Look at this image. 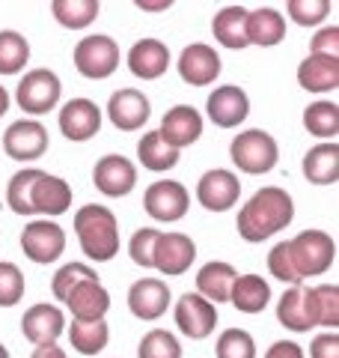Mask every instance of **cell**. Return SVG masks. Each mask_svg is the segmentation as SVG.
Here are the masks:
<instances>
[{
    "label": "cell",
    "instance_id": "obj_46",
    "mask_svg": "<svg viewBox=\"0 0 339 358\" xmlns=\"http://www.w3.org/2000/svg\"><path fill=\"white\" fill-rule=\"evenodd\" d=\"M310 358H339V334L324 331V334H319V338H312Z\"/></svg>",
    "mask_w": 339,
    "mask_h": 358
},
{
    "label": "cell",
    "instance_id": "obj_6",
    "mask_svg": "<svg viewBox=\"0 0 339 358\" xmlns=\"http://www.w3.org/2000/svg\"><path fill=\"white\" fill-rule=\"evenodd\" d=\"M63 84L51 69H30L27 75H21V84L15 90V102L18 108L30 117H45L48 110L60 105Z\"/></svg>",
    "mask_w": 339,
    "mask_h": 358
},
{
    "label": "cell",
    "instance_id": "obj_37",
    "mask_svg": "<svg viewBox=\"0 0 339 358\" xmlns=\"http://www.w3.org/2000/svg\"><path fill=\"white\" fill-rule=\"evenodd\" d=\"M84 281H98L96 268L86 266V263H66V266L56 268V275H54V281H51V293H54V299H60L63 305H66L69 293H72L77 284H84Z\"/></svg>",
    "mask_w": 339,
    "mask_h": 358
},
{
    "label": "cell",
    "instance_id": "obj_13",
    "mask_svg": "<svg viewBox=\"0 0 339 358\" xmlns=\"http://www.w3.org/2000/svg\"><path fill=\"white\" fill-rule=\"evenodd\" d=\"M241 197V179L226 167L206 171L197 185V200L209 212H229Z\"/></svg>",
    "mask_w": 339,
    "mask_h": 358
},
{
    "label": "cell",
    "instance_id": "obj_10",
    "mask_svg": "<svg viewBox=\"0 0 339 358\" xmlns=\"http://www.w3.org/2000/svg\"><path fill=\"white\" fill-rule=\"evenodd\" d=\"M93 185L105 197H126L137 185V167L126 155H101L93 167Z\"/></svg>",
    "mask_w": 339,
    "mask_h": 358
},
{
    "label": "cell",
    "instance_id": "obj_11",
    "mask_svg": "<svg viewBox=\"0 0 339 358\" xmlns=\"http://www.w3.org/2000/svg\"><path fill=\"white\" fill-rule=\"evenodd\" d=\"M48 129L39 120H15L3 131V150L15 162H36L48 150Z\"/></svg>",
    "mask_w": 339,
    "mask_h": 358
},
{
    "label": "cell",
    "instance_id": "obj_23",
    "mask_svg": "<svg viewBox=\"0 0 339 358\" xmlns=\"http://www.w3.org/2000/svg\"><path fill=\"white\" fill-rule=\"evenodd\" d=\"M298 84L307 93H333L339 87V57L307 54L298 66Z\"/></svg>",
    "mask_w": 339,
    "mask_h": 358
},
{
    "label": "cell",
    "instance_id": "obj_36",
    "mask_svg": "<svg viewBox=\"0 0 339 358\" xmlns=\"http://www.w3.org/2000/svg\"><path fill=\"white\" fill-rule=\"evenodd\" d=\"M30 60V42L18 30H0V75H18Z\"/></svg>",
    "mask_w": 339,
    "mask_h": 358
},
{
    "label": "cell",
    "instance_id": "obj_27",
    "mask_svg": "<svg viewBox=\"0 0 339 358\" xmlns=\"http://www.w3.org/2000/svg\"><path fill=\"white\" fill-rule=\"evenodd\" d=\"M66 305L75 320H105L110 310V293L101 287V281H84L69 293Z\"/></svg>",
    "mask_w": 339,
    "mask_h": 358
},
{
    "label": "cell",
    "instance_id": "obj_38",
    "mask_svg": "<svg viewBox=\"0 0 339 358\" xmlns=\"http://www.w3.org/2000/svg\"><path fill=\"white\" fill-rule=\"evenodd\" d=\"M39 176V167H27V171H18L13 179H9V188H6V203L15 215H33V203H30V194H33V182Z\"/></svg>",
    "mask_w": 339,
    "mask_h": 358
},
{
    "label": "cell",
    "instance_id": "obj_48",
    "mask_svg": "<svg viewBox=\"0 0 339 358\" xmlns=\"http://www.w3.org/2000/svg\"><path fill=\"white\" fill-rule=\"evenodd\" d=\"M30 358H69V355H66V350H63V346L48 343V346H36V350H33V355H30Z\"/></svg>",
    "mask_w": 339,
    "mask_h": 358
},
{
    "label": "cell",
    "instance_id": "obj_41",
    "mask_svg": "<svg viewBox=\"0 0 339 358\" xmlns=\"http://www.w3.org/2000/svg\"><path fill=\"white\" fill-rule=\"evenodd\" d=\"M286 13L292 15V21L301 27H315L322 24L331 13V0H289Z\"/></svg>",
    "mask_w": 339,
    "mask_h": 358
},
{
    "label": "cell",
    "instance_id": "obj_22",
    "mask_svg": "<svg viewBox=\"0 0 339 358\" xmlns=\"http://www.w3.org/2000/svg\"><path fill=\"white\" fill-rule=\"evenodd\" d=\"M128 69L140 81H158L170 69V48L161 39H152V36L134 42L128 51Z\"/></svg>",
    "mask_w": 339,
    "mask_h": 358
},
{
    "label": "cell",
    "instance_id": "obj_14",
    "mask_svg": "<svg viewBox=\"0 0 339 358\" xmlns=\"http://www.w3.org/2000/svg\"><path fill=\"white\" fill-rule=\"evenodd\" d=\"M176 326L190 341H206L218 326V308L199 293H185L176 301Z\"/></svg>",
    "mask_w": 339,
    "mask_h": 358
},
{
    "label": "cell",
    "instance_id": "obj_31",
    "mask_svg": "<svg viewBox=\"0 0 339 358\" xmlns=\"http://www.w3.org/2000/svg\"><path fill=\"white\" fill-rule=\"evenodd\" d=\"M137 155H140V164L152 173H164V171H173L179 164V150H173L170 143L161 138L158 131H146L140 143H137Z\"/></svg>",
    "mask_w": 339,
    "mask_h": 358
},
{
    "label": "cell",
    "instance_id": "obj_47",
    "mask_svg": "<svg viewBox=\"0 0 339 358\" xmlns=\"http://www.w3.org/2000/svg\"><path fill=\"white\" fill-rule=\"evenodd\" d=\"M265 358H307V355H303V350L295 341H277L268 346Z\"/></svg>",
    "mask_w": 339,
    "mask_h": 358
},
{
    "label": "cell",
    "instance_id": "obj_40",
    "mask_svg": "<svg viewBox=\"0 0 339 358\" xmlns=\"http://www.w3.org/2000/svg\"><path fill=\"white\" fill-rule=\"evenodd\" d=\"M214 352H218V358H256V341L244 329H226L218 338Z\"/></svg>",
    "mask_w": 339,
    "mask_h": 358
},
{
    "label": "cell",
    "instance_id": "obj_50",
    "mask_svg": "<svg viewBox=\"0 0 339 358\" xmlns=\"http://www.w3.org/2000/svg\"><path fill=\"white\" fill-rule=\"evenodd\" d=\"M6 110H9V93H6V87L0 84V117H3Z\"/></svg>",
    "mask_w": 339,
    "mask_h": 358
},
{
    "label": "cell",
    "instance_id": "obj_29",
    "mask_svg": "<svg viewBox=\"0 0 339 358\" xmlns=\"http://www.w3.org/2000/svg\"><path fill=\"white\" fill-rule=\"evenodd\" d=\"M239 278L235 266L223 263V260H211L197 272V293L202 299H209L211 305H220V301H229V287Z\"/></svg>",
    "mask_w": 339,
    "mask_h": 358
},
{
    "label": "cell",
    "instance_id": "obj_9",
    "mask_svg": "<svg viewBox=\"0 0 339 358\" xmlns=\"http://www.w3.org/2000/svg\"><path fill=\"white\" fill-rule=\"evenodd\" d=\"M197 260V245L190 236H185V233H161L155 242V251H152V268H158L161 275H185L190 266H194Z\"/></svg>",
    "mask_w": 339,
    "mask_h": 358
},
{
    "label": "cell",
    "instance_id": "obj_24",
    "mask_svg": "<svg viewBox=\"0 0 339 358\" xmlns=\"http://www.w3.org/2000/svg\"><path fill=\"white\" fill-rule=\"evenodd\" d=\"M303 176L312 185H336L339 182V143L322 141L303 155Z\"/></svg>",
    "mask_w": 339,
    "mask_h": 358
},
{
    "label": "cell",
    "instance_id": "obj_20",
    "mask_svg": "<svg viewBox=\"0 0 339 358\" xmlns=\"http://www.w3.org/2000/svg\"><path fill=\"white\" fill-rule=\"evenodd\" d=\"M30 203H33V215H48V218L63 215L72 206V185L60 176L39 171L36 182H33Z\"/></svg>",
    "mask_w": 339,
    "mask_h": 358
},
{
    "label": "cell",
    "instance_id": "obj_7",
    "mask_svg": "<svg viewBox=\"0 0 339 358\" xmlns=\"http://www.w3.org/2000/svg\"><path fill=\"white\" fill-rule=\"evenodd\" d=\"M21 251L27 260L48 266L66 251V230L51 218H36L21 230Z\"/></svg>",
    "mask_w": 339,
    "mask_h": 358
},
{
    "label": "cell",
    "instance_id": "obj_35",
    "mask_svg": "<svg viewBox=\"0 0 339 358\" xmlns=\"http://www.w3.org/2000/svg\"><path fill=\"white\" fill-rule=\"evenodd\" d=\"M277 320H280L282 329L298 331V334L312 329V322L307 317V308H303V287H292V289H286V293L280 296V301H277Z\"/></svg>",
    "mask_w": 339,
    "mask_h": 358
},
{
    "label": "cell",
    "instance_id": "obj_30",
    "mask_svg": "<svg viewBox=\"0 0 339 358\" xmlns=\"http://www.w3.org/2000/svg\"><path fill=\"white\" fill-rule=\"evenodd\" d=\"M229 301L241 313H262L271 301V287L259 275H239L229 287Z\"/></svg>",
    "mask_w": 339,
    "mask_h": 358
},
{
    "label": "cell",
    "instance_id": "obj_5",
    "mask_svg": "<svg viewBox=\"0 0 339 358\" xmlns=\"http://www.w3.org/2000/svg\"><path fill=\"white\" fill-rule=\"evenodd\" d=\"M75 69L89 81H105L119 69V45L107 33H93L75 45Z\"/></svg>",
    "mask_w": 339,
    "mask_h": 358
},
{
    "label": "cell",
    "instance_id": "obj_39",
    "mask_svg": "<svg viewBox=\"0 0 339 358\" xmlns=\"http://www.w3.org/2000/svg\"><path fill=\"white\" fill-rule=\"evenodd\" d=\"M137 358H182V343H179L173 331L152 329L143 334L137 346Z\"/></svg>",
    "mask_w": 339,
    "mask_h": 358
},
{
    "label": "cell",
    "instance_id": "obj_42",
    "mask_svg": "<svg viewBox=\"0 0 339 358\" xmlns=\"http://www.w3.org/2000/svg\"><path fill=\"white\" fill-rule=\"evenodd\" d=\"M24 299V272L15 263H0V308H15Z\"/></svg>",
    "mask_w": 339,
    "mask_h": 358
},
{
    "label": "cell",
    "instance_id": "obj_8",
    "mask_svg": "<svg viewBox=\"0 0 339 358\" xmlns=\"http://www.w3.org/2000/svg\"><path fill=\"white\" fill-rule=\"evenodd\" d=\"M143 209L149 218L164 221V224L182 221L190 209V194L182 182H176V179H158V182H152L146 188Z\"/></svg>",
    "mask_w": 339,
    "mask_h": 358
},
{
    "label": "cell",
    "instance_id": "obj_16",
    "mask_svg": "<svg viewBox=\"0 0 339 358\" xmlns=\"http://www.w3.org/2000/svg\"><path fill=\"white\" fill-rule=\"evenodd\" d=\"M60 131L66 141L84 143L93 141L101 131V108L93 102V99H69L60 108Z\"/></svg>",
    "mask_w": 339,
    "mask_h": 358
},
{
    "label": "cell",
    "instance_id": "obj_32",
    "mask_svg": "<svg viewBox=\"0 0 339 358\" xmlns=\"http://www.w3.org/2000/svg\"><path fill=\"white\" fill-rule=\"evenodd\" d=\"M69 341L81 355H98L110 341L105 320H75L69 326Z\"/></svg>",
    "mask_w": 339,
    "mask_h": 358
},
{
    "label": "cell",
    "instance_id": "obj_28",
    "mask_svg": "<svg viewBox=\"0 0 339 358\" xmlns=\"http://www.w3.org/2000/svg\"><path fill=\"white\" fill-rule=\"evenodd\" d=\"M247 13L250 9H244V6H223L218 15L211 18V33H214V39H218L223 48H229V51H241L247 48Z\"/></svg>",
    "mask_w": 339,
    "mask_h": 358
},
{
    "label": "cell",
    "instance_id": "obj_12",
    "mask_svg": "<svg viewBox=\"0 0 339 358\" xmlns=\"http://www.w3.org/2000/svg\"><path fill=\"white\" fill-rule=\"evenodd\" d=\"M152 117L149 96L134 87H122L107 99V120L119 131H140Z\"/></svg>",
    "mask_w": 339,
    "mask_h": 358
},
{
    "label": "cell",
    "instance_id": "obj_15",
    "mask_svg": "<svg viewBox=\"0 0 339 358\" xmlns=\"http://www.w3.org/2000/svg\"><path fill=\"white\" fill-rule=\"evenodd\" d=\"M179 78H182L185 84L190 87H209L214 84L220 78V69H223V63H220V54L211 48V45L206 42H194V45H188V48L179 54Z\"/></svg>",
    "mask_w": 339,
    "mask_h": 358
},
{
    "label": "cell",
    "instance_id": "obj_19",
    "mask_svg": "<svg viewBox=\"0 0 339 358\" xmlns=\"http://www.w3.org/2000/svg\"><path fill=\"white\" fill-rule=\"evenodd\" d=\"M170 308V287L161 278H140L128 289V310L143 322L161 320Z\"/></svg>",
    "mask_w": 339,
    "mask_h": 358
},
{
    "label": "cell",
    "instance_id": "obj_4",
    "mask_svg": "<svg viewBox=\"0 0 339 358\" xmlns=\"http://www.w3.org/2000/svg\"><path fill=\"white\" fill-rule=\"evenodd\" d=\"M289 257L301 278L324 275L327 268L336 263V242L331 239V233H324V230H315V227L301 230L298 236L289 242Z\"/></svg>",
    "mask_w": 339,
    "mask_h": 358
},
{
    "label": "cell",
    "instance_id": "obj_25",
    "mask_svg": "<svg viewBox=\"0 0 339 358\" xmlns=\"http://www.w3.org/2000/svg\"><path fill=\"white\" fill-rule=\"evenodd\" d=\"M303 308L312 326H324L327 331H336L339 326V287L336 284H319L303 287Z\"/></svg>",
    "mask_w": 339,
    "mask_h": 358
},
{
    "label": "cell",
    "instance_id": "obj_51",
    "mask_svg": "<svg viewBox=\"0 0 339 358\" xmlns=\"http://www.w3.org/2000/svg\"><path fill=\"white\" fill-rule=\"evenodd\" d=\"M0 358H9V350H6L3 343H0Z\"/></svg>",
    "mask_w": 339,
    "mask_h": 358
},
{
    "label": "cell",
    "instance_id": "obj_33",
    "mask_svg": "<svg viewBox=\"0 0 339 358\" xmlns=\"http://www.w3.org/2000/svg\"><path fill=\"white\" fill-rule=\"evenodd\" d=\"M303 129H307L312 138L336 141V134H339V105L327 102V99H319V102L307 105V110H303Z\"/></svg>",
    "mask_w": 339,
    "mask_h": 358
},
{
    "label": "cell",
    "instance_id": "obj_34",
    "mask_svg": "<svg viewBox=\"0 0 339 358\" xmlns=\"http://www.w3.org/2000/svg\"><path fill=\"white\" fill-rule=\"evenodd\" d=\"M51 13L66 30H84L98 18L101 3L98 0H54Z\"/></svg>",
    "mask_w": 339,
    "mask_h": 358
},
{
    "label": "cell",
    "instance_id": "obj_1",
    "mask_svg": "<svg viewBox=\"0 0 339 358\" xmlns=\"http://www.w3.org/2000/svg\"><path fill=\"white\" fill-rule=\"evenodd\" d=\"M292 218H295V200L286 188L280 185H265L247 200V203L239 209V236L244 242H265L271 236H277L280 230H286Z\"/></svg>",
    "mask_w": 339,
    "mask_h": 358
},
{
    "label": "cell",
    "instance_id": "obj_3",
    "mask_svg": "<svg viewBox=\"0 0 339 358\" xmlns=\"http://www.w3.org/2000/svg\"><path fill=\"white\" fill-rule=\"evenodd\" d=\"M229 159L232 164L239 167L241 173H271L280 162V147H277V138L265 129H247L239 131L229 143Z\"/></svg>",
    "mask_w": 339,
    "mask_h": 358
},
{
    "label": "cell",
    "instance_id": "obj_45",
    "mask_svg": "<svg viewBox=\"0 0 339 358\" xmlns=\"http://www.w3.org/2000/svg\"><path fill=\"white\" fill-rule=\"evenodd\" d=\"M310 54H327V57H339V27H322L310 42Z\"/></svg>",
    "mask_w": 339,
    "mask_h": 358
},
{
    "label": "cell",
    "instance_id": "obj_49",
    "mask_svg": "<svg viewBox=\"0 0 339 358\" xmlns=\"http://www.w3.org/2000/svg\"><path fill=\"white\" fill-rule=\"evenodd\" d=\"M137 9H149V13H164V9H170V0H155V3H149V0H137Z\"/></svg>",
    "mask_w": 339,
    "mask_h": 358
},
{
    "label": "cell",
    "instance_id": "obj_44",
    "mask_svg": "<svg viewBox=\"0 0 339 358\" xmlns=\"http://www.w3.org/2000/svg\"><path fill=\"white\" fill-rule=\"evenodd\" d=\"M158 236H161V230H155V227H143V230H137L131 236L128 254H131V260L137 263L140 268H152V251H155Z\"/></svg>",
    "mask_w": 339,
    "mask_h": 358
},
{
    "label": "cell",
    "instance_id": "obj_17",
    "mask_svg": "<svg viewBox=\"0 0 339 358\" xmlns=\"http://www.w3.org/2000/svg\"><path fill=\"white\" fill-rule=\"evenodd\" d=\"M206 114L218 129H235L250 114V99H247L241 87L223 84L211 90V96L206 99Z\"/></svg>",
    "mask_w": 339,
    "mask_h": 358
},
{
    "label": "cell",
    "instance_id": "obj_2",
    "mask_svg": "<svg viewBox=\"0 0 339 358\" xmlns=\"http://www.w3.org/2000/svg\"><path fill=\"white\" fill-rule=\"evenodd\" d=\"M75 233L93 263H107L119 251V221L101 203H86L75 212Z\"/></svg>",
    "mask_w": 339,
    "mask_h": 358
},
{
    "label": "cell",
    "instance_id": "obj_43",
    "mask_svg": "<svg viewBox=\"0 0 339 358\" xmlns=\"http://www.w3.org/2000/svg\"><path fill=\"white\" fill-rule=\"evenodd\" d=\"M268 272L277 278V281H286L292 287H301L303 278L295 272V263L289 257V242H277L274 248L268 251Z\"/></svg>",
    "mask_w": 339,
    "mask_h": 358
},
{
    "label": "cell",
    "instance_id": "obj_18",
    "mask_svg": "<svg viewBox=\"0 0 339 358\" xmlns=\"http://www.w3.org/2000/svg\"><path fill=\"white\" fill-rule=\"evenodd\" d=\"M21 331L33 346H48L56 343V338L66 331V313L51 305V301H39L24 310L21 317Z\"/></svg>",
    "mask_w": 339,
    "mask_h": 358
},
{
    "label": "cell",
    "instance_id": "obj_26",
    "mask_svg": "<svg viewBox=\"0 0 339 358\" xmlns=\"http://www.w3.org/2000/svg\"><path fill=\"white\" fill-rule=\"evenodd\" d=\"M286 39V18L274 6H259L247 13V42L259 48H274Z\"/></svg>",
    "mask_w": 339,
    "mask_h": 358
},
{
    "label": "cell",
    "instance_id": "obj_21",
    "mask_svg": "<svg viewBox=\"0 0 339 358\" xmlns=\"http://www.w3.org/2000/svg\"><path fill=\"white\" fill-rule=\"evenodd\" d=\"M158 134H161V138L173 150H185V147H190V143L199 141V134H202V114L197 108H190V105L170 108L164 114V120H161V129H158Z\"/></svg>",
    "mask_w": 339,
    "mask_h": 358
}]
</instances>
